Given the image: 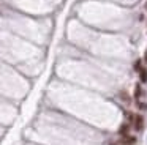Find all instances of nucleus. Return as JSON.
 <instances>
[{"mask_svg":"<svg viewBox=\"0 0 147 145\" xmlns=\"http://www.w3.org/2000/svg\"><path fill=\"white\" fill-rule=\"evenodd\" d=\"M133 123H134V129H136V131H142V128H144V117L142 115H134Z\"/></svg>","mask_w":147,"mask_h":145,"instance_id":"1","label":"nucleus"},{"mask_svg":"<svg viewBox=\"0 0 147 145\" xmlns=\"http://www.w3.org/2000/svg\"><path fill=\"white\" fill-rule=\"evenodd\" d=\"M119 132H120L122 136H127L128 134V125H122L120 129H119Z\"/></svg>","mask_w":147,"mask_h":145,"instance_id":"4","label":"nucleus"},{"mask_svg":"<svg viewBox=\"0 0 147 145\" xmlns=\"http://www.w3.org/2000/svg\"><path fill=\"white\" fill-rule=\"evenodd\" d=\"M144 60L147 62V50H146V54H144Z\"/></svg>","mask_w":147,"mask_h":145,"instance_id":"6","label":"nucleus"},{"mask_svg":"<svg viewBox=\"0 0 147 145\" xmlns=\"http://www.w3.org/2000/svg\"><path fill=\"white\" fill-rule=\"evenodd\" d=\"M134 69H136V71H139V69H141V62H136V65H134Z\"/></svg>","mask_w":147,"mask_h":145,"instance_id":"5","label":"nucleus"},{"mask_svg":"<svg viewBox=\"0 0 147 145\" xmlns=\"http://www.w3.org/2000/svg\"><path fill=\"white\" fill-rule=\"evenodd\" d=\"M139 76H141V82H147V69L141 68L139 69Z\"/></svg>","mask_w":147,"mask_h":145,"instance_id":"3","label":"nucleus"},{"mask_svg":"<svg viewBox=\"0 0 147 145\" xmlns=\"http://www.w3.org/2000/svg\"><path fill=\"white\" fill-rule=\"evenodd\" d=\"M117 144L119 145H133V144H136V137H133V136H122V139Z\"/></svg>","mask_w":147,"mask_h":145,"instance_id":"2","label":"nucleus"},{"mask_svg":"<svg viewBox=\"0 0 147 145\" xmlns=\"http://www.w3.org/2000/svg\"><path fill=\"white\" fill-rule=\"evenodd\" d=\"M146 9H147V2H146Z\"/></svg>","mask_w":147,"mask_h":145,"instance_id":"7","label":"nucleus"}]
</instances>
